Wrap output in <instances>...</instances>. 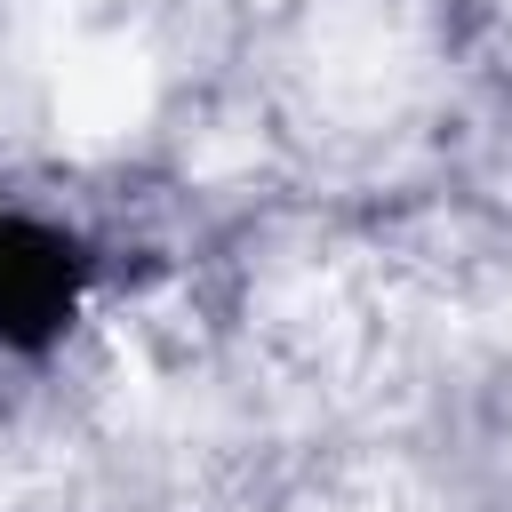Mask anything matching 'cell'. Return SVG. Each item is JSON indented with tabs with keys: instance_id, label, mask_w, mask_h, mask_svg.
I'll use <instances>...</instances> for the list:
<instances>
[{
	"instance_id": "cell-1",
	"label": "cell",
	"mask_w": 512,
	"mask_h": 512,
	"mask_svg": "<svg viewBox=\"0 0 512 512\" xmlns=\"http://www.w3.org/2000/svg\"><path fill=\"white\" fill-rule=\"evenodd\" d=\"M80 264L56 232L0 216V344H48L72 320Z\"/></svg>"
}]
</instances>
